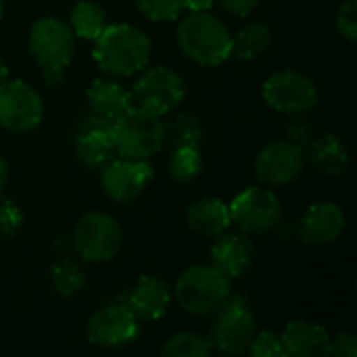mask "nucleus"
<instances>
[{"instance_id":"nucleus-1","label":"nucleus","mask_w":357,"mask_h":357,"mask_svg":"<svg viewBox=\"0 0 357 357\" xmlns=\"http://www.w3.org/2000/svg\"><path fill=\"white\" fill-rule=\"evenodd\" d=\"M149 36L130 23H113L94 40L92 59L109 77H130L140 73L151 61Z\"/></svg>"},{"instance_id":"nucleus-2","label":"nucleus","mask_w":357,"mask_h":357,"mask_svg":"<svg viewBox=\"0 0 357 357\" xmlns=\"http://www.w3.org/2000/svg\"><path fill=\"white\" fill-rule=\"evenodd\" d=\"M184 56L201 67H218L232 56V33L209 10L188 13L176 31Z\"/></svg>"},{"instance_id":"nucleus-3","label":"nucleus","mask_w":357,"mask_h":357,"mask_svg":"<svg viewBox=\"0 0 357 357\" xmlns=\"http://www.w3.org/2000/svg\"><path fill=\"white\" fill-rule=\"evenodd\" d=\"M230 297V278L218 272L213 266H190L174 284L172 299L176 305L190 316L205 318L215 314Z\"/></svg>"},{"instance_id":"nucleus-4","label":"nucleus","mask_w":357,"mask_h":357,"mask_svg":"<svg viewBox=\"0 0 357 357\" xmlns=\"http://www.w3.org/2000/svg\"><path fill=\"white\" fill-rule=\"evenodd\" d=\"M115 153L126 159L149 161L165 146V121L140 107H132L111 123Z\"/></svg>"},{"instance_id":"nucleus-5","label":"nucleus","mask_w":357,"mask_h":357,"mask_svg":"<svg viewBox=\"0 0 357 357\" xmlns=\"http://www.w3.org/2000/svg\"><path fill=\"white\" fill-rule=\"evenodd\" d=\"M123 245V232L119 222L105 211L84 213L71 234L73 251L88 264L111 261Z\"/></svg>"},{"instance_id":"nucleus-6","label":"nucleus","mask_w":357,"mask_h":357,"mask_svg":"<svg viewBox=\"0 0 357 357\" xmlns=\"http://www.w3.org/2000/svg\"><path fill=\"white\" fill-rule=\"evenodd\" d=\"M130 92L134 107L163 117L184 102L186 82L176 69L167 65H157L149 69L144 67Z\"/></svg>"},{"instance_id":"nucleus-7","label":"nucleus","mask_w":357,"mask_h":357,"mask_svg":"<svg viewBox=\"0 0 357 357\" xmlns=\"http://www.w3.org/2000/svg\"><path fill=\"white\" fill-rule=\"evenodd\" d=\"M261 96L278 113L299 117L318 107V88L312 77L297 69H280L266 77Z\"/></svg>"},{"instance_id":"nucleus-8","label":"nucleus","mask_w":357,"mask_h":357,"mask_svg":"<svg viewBox=\"0 0 357 357\" xmlns=\"http://www.w3.org/2000/svg\"><path fill=\"white\" fill-rule=\"evenodd\" d=\"M215 320L209 328V345L211 351L228 354V356H241L249 351V345L257 333L255 316L249 310V305L234 297L226 299L224 305L215 312Z\"/></svg>"},{"instance_id":"nucleus-9","label":"nucleus","mask_w":357,"mask_h":357,"mask_svg":"<svg viewBox=\"0 0 357 357\" xmlns=\"http://www.w3.org/2000/svg\"><path fill=\"white\" fill-rule=\"evenodd\" d=\"M27 48L42 69H67L75 52V36L59 17H40L31 23Z\"/></svg>"},{"instance_id":"nucleus-10","label":"nucleus","mask_w":357,"mask_h":357,"mask_svg":"<svg viewBox=\"0 0 357 357\" xmlns=\"http://www.w3.org/2000/svg\"><path fill=\"white\" fill-rule=\"evenodd\" d=\"M228 209L232 224H236L247 234H270L282 222L280 199L264 186L245 188L232 199Z\"/></svg>"},{"instance_id":"nucleus-11","label":"nucleus","mask_w":357,"mask_h":357,"mask_svg":"<svg viewBox=\"0 0 357 357\" xmlns=\"http://www.w3.org/2000/svg\"><path fill=\"white\" fill-rule=\"evenodd\" d=\"M44 119V100L40 92L23 79L0 84V128L10 134L36 130Z\"/></svg>"},{"instance_id":"nucleus-12","label":"nucleus","mask_w":357,"mask_h":357,"mask_svg":"<svg viewBox=\"0 0 357 357\" xmlns=\"http://www.w3.org/2000/svg\"><path fill=\"white\" fill-rule=\"evenodd\" d=\"M86 337L100 349H121L140 337V320L126 301L107 303L88 318Z\"/></svg>"},{"instance_id":"nucleus-13","label":"nucleus","mask_w":357,"mask_h":357,"mask_svg":"<svg viewBox=\"0 0 357 357\" xmlns=\"http://www.w3.org/2000/svg\"><path fill=\"white\" fill-rule=\"evenodd\" d=\"M305 165V151L297 142L282 138L272 140L255 155V176L264 186H287L295 182Z\"/></svg>"},{"instance_id":"nucleus-14","label":"nucleus","mask_w":357,"mask_h":357,"mask_svg":"<svg viewBox=\"0 0 357 357\" xmlns=\"http://www.w3.org/2000/svg\"><path fill=\"white\" fill-rule=\"evenodd\" d=\"M153 182V167L140 159H111L100 167V188L113 203H134Z\"/></svg>"},{"instance_id":"nucleus-15","label":"nucleus","mask_w":357,"mask_h":357,"mask_svg":"<svg viewBox=\"0 0 357 357\" xmlns=\"http://www.w3.org/2000/svg\"><path fill=\"white\" fill-rule=\"evenodd\" d=\"M347 226L345 211L333 201H318L305 209L297 224V234L305 245L328 247L337 243Z\"/></svg>"},{"instance_id":"nucleus-16","label":"nucleus","mask_w":357,"mask_h":357,"mask_svg":"<svg viewBox=\"0 0 357 357\" xmlns=\"http://www.w3.org/2000/svg\"><path fill=\"white\" fill-rule=\"evenodd\" d=\"M209 266L222 272L226 278L245 276L255 264V243L247 232H222L213 238L209 249Z\"/></svg>"},{"instance_id":"nucleus-17","label":"nucleus","mask_w":357,"mask_h":357,"mask_svg":"<svg viewBox=\"0 0 357 357\" xmlns=\"http://www.w3.org/2000/svg\"><path fill=\"white\" fill-rule=\"evenodd\" d=\"M73 149L82 165L90 169H100L117 155L113 134H111V123L90 115L77 130Z\"/></svg>"},{"instance_id":"nucleus-18","label":"nucleus","mask_w":357,"mask_h":357,"mask_svg":"<svg viewBox=\"0 0 357 357\" xmlns=\"http://www.w3.org/2000/svg\"><path fill=\"white\" fill-rule=\"evenodd\" d=\"M126 305L136 314L138 320H161L172 305V287L161 276L144 274L128 291Z\"/></svg>"},{"instance_id":"nucleus-19","label":"nucleus","mask_w":357,"mask_h":357,"mask_svg":"<svg viewBox=\"0 0 357 357\" xmlns=\"http://www.w3.org/2000/svg\"><path fill=\"white\" fill-rule=\"evenodd\" d=\"M284 356L289 357H322L328 354L331 335L314 320H291L280 333Z\"/></svg>"},{"instance_id":"nucleus-20","label":"nucleus","mask_w":357,"mask_h":357,"mask_svg":"<svg viewBox=\"0 0 357 357\" xmlns=\"http://www.w3.org/2000/svg\"><path fill=\"white\" fill-rule=\"evenodd\" d=\"M90 111L94 117L113 123L117 121L123 113H128L134 102H132V92L119 84L115 77H98L90 84L86 92Z\"/></svg>"},{"instance_id":"nucleus-21","label":"nucleus","mask_w":357,"mask_h":357,"mask_svg":"<svg viewBox=\"0 0 357 357\" xmlns=\"http://www.w3.org/2000/svg\"><path fill=\"white\" fill-rule=\"evenodd\" d=\"M186 224L205 238H215L232 226L228 203L215 197H203L186 207Z\"/></svg>"},{"instance_id":"nucleus-22","label":"nucleus","mask_w":357,"mask_h":357,"mask_svg":"<svg viewBox=\"0 0 357 357\" xmlns=\"http://www.w3.org/2000/svg\"><path fill=\"white\" fill-rule=\"evenodd\" d=\"M303 151L307 155L305 159H310V163L326 176H343L349 167V151L337 134L312 138Z\"/></svg>"},{"instance_id":"nucleus-23","label":"nucleus","mask_w":357,"mask_h":357,"mask_svg":"<svg viewBox=\"0 0 357 357\" xmlns=\"http://www.w3.org/2000/svg\"><path fill=\"white\" fill-rule=\"evenodd\" d=\"M272 44V31L266 23L251 21L232 36V56L238 61H255L268 52Z\"/></svg>"},{"instance_id":"nucleus-24","label":"nucleus","mask_w":357,"mask_h":357,"mask_svg":"<svg viewBox=\"0 0 357 357\" xmlns=\"http://www.w3.org/2000/svg\"><path fill=\"white\" fill-rule=\"evenodd\" d=\"M69 27L75 38L94 42L107 27V13L94 0H79L69 15Z\"/></svg>"},{"instance_id":"nucleus-25","label":"nucleus","mask_w":357,"mask_h":357,"mask_svg":"<svg viewBox=\"0 0 357 357\" xmlns=\"http://www.w3.org/2000/svg\"><path fill=\"white\" fill-rule=\"evenodd\" d=\"M86 272L79 264L67 259V257H59L52 261L50 270H48V284L50 291L59 297H75L86 289Z\"/></svg>"},{"instance_id":"nucleus-26","label":"nucleus","mask_w":357,"mask_h":357,"mask_svg":"<svg viewBox=\"0 0 357 357\" xmlns=\"http://www.w3.org/2000/svg\"><path fill=\"white\" fill-rule=\"evenodd\" d=\"M205 172V161L199 146H174L167 159V174L180 184H192Z\"/></svg>"},{"instance_id":"nucleus-27","label":"nucleus","mask_w":357,"mask_h":357,"mask_svg":"<svg viewBox=\"0 0 357 357\" xmlns=\"http://www.w3.org/2000/svg\"><path fill=\"white\" fill-rule=\"evenodd\" d=\"M209 354H211L209 339L190 331L176 333L167 337L165 343L161 345V356L165 357H207Z\"/></svg>"},{"instance_id":"nucleus-28","label":"nucleus","mask_w":357,"mask_h":357,"mask_svg":"<svg viewBox=\"0 0 357 357\" xmlns=\"http://www.w3.org/2000/svg\"><path fill=\"white\" fill-rule=\"evenodd\" d=\"M201 123L192 113H180L174 121L165 123V144L174 146H199L201 142Z\"/></svg>"},{"instance_id":"nucleus-29","label":"nucleus","mask_w":357,"mask_h":357,"mask_svg":"<svg viewBox=\"0 0 357 357\" xmlns=\"http://www.w3.org/2000/svg\"><path fill=\"white\" fill-rule=\"evenodd\" d=\"M134 4L151 21H174L184 10V0H134Z\"/></svg>"},{"instance_id":"nucleus-30","label":"nucleus","mask_w":357,"mask_h":357,"mask_svg":"<svg viewBox=\"0 0 357 357\" xmlns=\"http://www.w3.org/2000/svg\"><path fill=\"white\" fill-rule=\"evenodd\" d=\"M23 211L19 209V205L0 195V241H10L15 238L21 228H23Z\"/></svg>"},{"instance_id":"nucleus-31","label":"nucleus","mask_w":357,"mask_h":357,"mask_svg":"<svg viewBox=\"0 0 357 357\" xmlns=\"http://www.w3.org/2000/svg\"><path fill=\"white\" fill-rule=\"evenodd\" d=\"M247 354H251L253 357H284V347H282L280 335H276L272 331L255 333Z\"/></svg>"},{"instance_id":"nucleus-32","label":"nucleus","mask_w":357,"mask_h":357,"mask_svg":"<svg viewBox=\"0 0 357 357\" xmlns=\"http://www.w3.org/2000/svg\"><path fill=\"white\" fill-rule=\"evenodd\" d=\"M337 31L354 44L357 40V0H345L337 13Z\"/></svg>"},{"instance_id":"nucleus-33","label":"nucleus","mask_w":357,"mask_h":357,"mask_svg":"<svg viewBox=\"0 0 357 357\" xmlns=\"http://www.w3.org/2000/svg\"><path fill=\"white\" fill-rule=\"evenodd\" d=\"M326 356L357 357V337L354 333H339L337 337H331Z\"/></svg>"},{"instance_id":"nucleus-34","label":"nucleus","mask_w":357,"mask_h":357,"mask_svg":"<svg viewBox=\"0 0 357 357\" xmlns=\"http://www.w3.org/2000/svg\"><path fill=\"white\" fill-rule=\"evenodd\" d=\"M218 2L232 17H249L261 0H218Z\"/></svg>"},{"instance_id":"nucleus-35","label":"nucleus","mask_w":357,"mask_h":357,"mask_svg":"<svg viewBox=\"0 0 357 357\" xmlns=\"http://www.w3.org/2000/svg\"><path fill=\"white\" fill-rule=\"evenodd\" d=\"M213 4H215V0H184V10L203 13V10H211Z\"/></svg>"},{"instance_id":"nucleus-36","label":"nucleus","mask_w":357,"mask_h":357,"mask_svg":"<svg viewBox=\"0 0 357 357\" xmlns=\"http://www.w3.org/2000/svg\"><path fill=\"white\" fill-rule=\"evenodd\" d=\"M42 77L48 86H56L65 77V69H42Z\"/></svg>"},{"instance_id":"nucleus-37","label":"nucleus","mask_w":357,"mask_h":357,"mask_svg":"<svg viewBox=\"0 0 357 357\" xmlns=\"http://www.w3.org/2000/svg\"><path fill=\"white\" fill-rule=\"evenodd\" d=\"M6 184H8V163H6V159L0 155V195H2V190L6 188Z\"/></svg>"},{"instance_id":"nucleus-38","label":"nucleus","mask_w":357,"mask_h":357,"mask_svg":"<svg viewBox=\"0 0 357 357\" xmlns=\"http://www.w3.org/2000/svg\"><path fill=\"white\" fill-rule=\"evenodd\" d=\"M8 79V65L0 59V84Z\"/></svg>"},{"instance_id":"nucleus-39","label":"nucleus","mask_w":357,"mask_h":357,"mask_svg":"<svg viewBox=\"0 0 357 357\" xmlns=\"http://www.w3.org/2000/svg\"><path fill=\"white\" fill-rule=\"evenodd\" d=\"M2 17H4V2L0 0V21H2Z\"/></svg>"}]
</instances>
